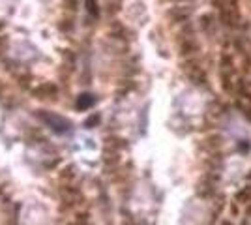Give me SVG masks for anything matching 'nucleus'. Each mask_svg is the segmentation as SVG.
<instances>
[{"instance_id":"nucleus-1","label":"nucleus","mask_w":251,"mask_h":225,"mask_svg":"<svg viewBox=\"0 0 251 225\" xmlns=\"http://www.w3.org/2000/svg\"><path fill=\"white\" fill-rule=\"evenodd\" d=\"M45 120L49 122V124H52V126H58V129H68V120H64V118H60V117H54V115H51V117H45Z\"/></svg>"},{"instance_id":"nucleus-2","label":"nucleus","mask_w":251,"mask_h":225,"mask_svg":"<svg viewBox=\"0 0 251 225\" xmlns=\"http://www.w3.org/2000/svg\"><path fill=\"white\" fill-rule=\"evenodd\" d=\"M94 103V98L88 96V94H84V96H79V101H77V107L79 109H86L90 107Z\"/></svg>"},{"instance_id":"nucleus-3","label":"nucleus","mask_w":251,"mask_h":225,"mask_svg":"<svg viewBox=\"0 0 251 225\" xmlns=\"http://www.w3.org/2000/svg\"><path fill=\"white\" fill-rule=\"evenodd\" d=\"M223 225H229V224H223Z\"/></svg>"}]
</instances>
